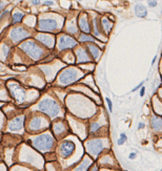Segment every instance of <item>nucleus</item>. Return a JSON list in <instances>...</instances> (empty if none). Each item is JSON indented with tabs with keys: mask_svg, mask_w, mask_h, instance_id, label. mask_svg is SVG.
Instances as JSON below:
<instances>
[{
	"mask_svg": "<svg viewBox=\"0 0 162 171\" xmlns=\"http://www.w3.org/2000/svg\"><path fill=\"white\" fill-rule=\"evenodd\" d=\"M30 142L34 146V148H36L37 150L41 152L52 150V148L54 147L55 144L54 139H53V137L50 133H42V135H38V137L33 138Z\"/></svg>",
	"mask_w": 162,
	"mask_h": 171,
	"instance_id": "1",
	"label": "nucleus"
},
{
	"mask_svg": "<svg viewBox=\"0 0 162 171\" xmlns=\"http://www.w3.org/2000/svg\"><path fill=\"white\" fill-rule=\"evenodd\" d=\"M37 108H38V110L47 114L50 118H57L61 114L60 106L51 98H44L43 100L40 101Z\"/></svg>",
	"mask_w": 162,
	"mask_h": 171,
	"instance_id": "2",
	"label": "nucleus"
},
{
	"mask_svg": "<svg viewBox=\"0 0 162 171\" xmlns=\"http://www.w3.org/2000/svg\"><path fill=\"white\" fill-rule=\"evenodd\" d=\"M80 78V73L75 68H66L59 75V84L66 86Z\"/></svg>",
	"mask_w": 162,
	"mask_h": 171,
	"instance_id": "3",
	"label": "nucleus"
},
{
	"mask_svg": "<svg viewBox=\"0 0 162 171\" xmlns=\"http://www.w3.org/2000/svg\"><path fill=\"white\" fill-rule=\"evenodd\" d=\"M20 49L28 55L34 60H39L41 58L43 50L37 45L34 41H25L20 45Z\"/></svg>",
	"mask_w": 162,
	"mask_h": 171,
	"instance_id": "4",
	"label": "nucleus"
},
{
	"mask_svg": "<svg viewBox=\"0 0 162 171\" xmlns=\"http://www.w3.org/2000/svg\"><path fill=\"white\" fill-rule=\"evenodd\" d=\"M85 148L91 156L96 157L104 150L105 143L101 139H93V140L85 143Z\"/></svg>",
	"mask_w": 162,
	"mask_h": 171,
	"instance_id": "5",
	"label": "nucleus"
},
{
	"mask_svg": "<svg viewBox=\"0 0 162 171\" xmlns=\"http://www.w3.org/2000/svg\"><path fill=\"white\" fill-rule=\"evenodd\" d=\"M28 36H30V32L26 31L25 28H21V26L14 28L10 33V37L14 43H18V42L22 41L23 39L28 38Z\"/></svg>",
	"mask_w": 162,
	"mask_h": 171,
	"instance_id": "6",
	"label": "nucleus"
},
{
	"mask_svg": "<svg viewBox=\"0 0 162 171\" xmlns=\"http://www.w3.org/2000/svg\"><path fill=\"white\" fill-rule=\"evenodd\" d=\"M76 45H77L76 40L70 36H68V35H62V36L59 37V40H58V49L59 50L73 49Z\"/></svg>",
	"mask_w": 162,
	"mask_h": 171,
	"instance_id": "7",
	"label": "nucleus"
},
{
	"mask_svg": "<svg viewBox=\"0 0 162 171\" xmlns=\"http://www.w3.org/2000/svg\"><path fill=\"white\" fill-rule=\"evenodd\" d=\"M38 28L42 32H54L58 28V22L52 18L41 19L39 21Z\"/></svg>",
	"mask_w": 162,
	"mask_h": 171,
	"instance_id": "8",
	"label": "nucleus"
},
{
	"mask_svg": "<svg viewBox=\"0 0 162 171\" xmlns=\"http://www.w3.org/2000/svg\"><path fill=\"white\" fill-rule=\"evenodd\" d=\"M75 151V144L73 142H70V141H64L60 144L59 146V152L60 156L63 159H68L70 157L73 152Z\"/></svg>",
	"mask_w": 162,
	"mask_h": 171,
	"instance_id": "9",
	"label": "nucleus"
},
{
	"mask_svg": "<svg viewBox=\"0 0 162 171\" xmlns=\"http://www.w3.org/2000/svg\"><path fill=\"white\" fill-rule=\"evenodd\" d=\"M10 89H11V92H12V96L14 97V99L17 102L21 103L25 100L26 93L24 92V89H22L17 83H11Z\"/></svg>",
	"mask_w": 162,
	"mask_h": 171,
	"instance_id": "10",
	"label": "nucleus"
},
{
	"mask_svg": "<svg viewBox=\"0 0 162 171\" xmlns=\"http://www.w3.org/2000/svg\"><path fill=\"white\" fill-rule=\"evenodd\" d=\"M44 124H46V121L42 117H34L30 122V128L33 131H36L43 127Z\"/></svg>",
	"mask_w": 162,
	"mask_h": 171,
	"instance_id": "11",
	"label": "nucleus"
},
{
	"mask_svg": "<svg viewBox=\"0 0 162 171\" xmlns=\"http://www.w3.org/2000/svg\"><path fill=\"white\" fill-rule=\"evenodd\" d=\"M23 128V118L18 117L16 119L12 120L9 124V129L10 131H19Z\"/></svg>",
	"mask_w": 162,
	"mask_h": 171,
	"instance_id": "12",
	"label": "nucleus"
},
{
	"mask_svg": "<svg viewBox=\"0 0 162 171\" xmlns=\"http://www.w3.org/2000/svg\"><path fill=\"white\" fill-rule=\"evenodd\" d=\"M36 38L39 42H41L42 44H44L46 46L50 47V49H52V47L54 46V38H53L52 36H50V35L40 34V35H38Z\"/></svg>",
	"mask_w": 162,
	"mask_h": 171,
	"instance_id": "13",
	"label": "nucleus"
},
{
	"mask_svg": "<svg viewBox=\"0 0 162 171\" xmlns=\"http://www.w3.org/2000/svg\"><path fill=\"white\" fill-rule=\"evenodd\" d=\"M76 56H77V61L79 63H85L89 62L91 59H90V56L87 55V52L83 49H78L76 50Z\"/></svg>",
	"mask_w": 162,
	"mask_h": 171,
	"instance_id": "14",
	"label": "nucleus"
},
{
	"mask_svg": "<svg viewBox=\"0 0 162 171\" xmlns=\"http://www.w3.org/2000/svg\"><path fill=\"white\" fill-rule=\"evenodd\" d=\"M79 28H81L82 32L84 33H87L89 34L91 32V28H90V23H89V20H87V17L85 15H82L80 18H79Z\"/></svg>",
	"mask_w": 162,
	"mask_h": 171,
	"instance_id": "15",
	"label": "nucleus"
},
{
	"mask_svg": "<svg viewBox=\"0 0 162 171\" xmlns=\"http://www.w3.org/2000/svg\"><path fill=\"white\" fill-rule=\"evenodd\" d=\"M151 124L155 131H161L162 130V118L158 116H153L151 119Z\"/></svg>",
	"mask_w": 162,
	"mask_h": 171,
	"instance_id": "16",
	"label": "nucleus"
},
{
	"mask_svg": "<svg viewBox=\"0 0 162 171\" xmlns=\"http://www.w3.org/2000/svg\"><path fill=\"white\" fill-rule=\"evenodd\" d=\"M87 49H90V53H91L92 57L95 59V60H98L99 57L101 56V50L98 46H96L95 44H89L87 45Z\"/></svg>",
	"mask_w": 162,
	"mask_h": 171,
	"instance_id": "17",
	"label": "nucleus"
},
{
	"mask_svg": "<svg viewBox=\"0 0 162 171\" xmlns=\"http://www.w3.org/2000/svg\"><path fill=\"white\" fill-rule=\"evenodd\" d=\"M135 14H136L138 17H140V18L147 17V7H145L144 5L141 4V3L137 4L136 6H135Z\"/></svg>",
	"mask_w": 162,
	"mask_h": 171,
	"instance_id": "18",
	"label": "nucleus"
},
{
	"mask_svg": "<svg viewBox=\"0 0 162 171\" xmlns=\"http://www.w3.org/2000/svg\"><path fill=\"white\" fill-rule=\"evenodd\" d=\"M91 164H92L91 160L85 157V159L83 160V162H82L80 165H78L77 168H75V170H87V168L91 166Z\"/></svg>",
	"mask_w": 162,
	"mask_h": 171,
	"instance_id": "19",
	"label": "nucleus"
},
{
	"mask_svg": "<svg viewBox=\"0 0 162 171\" xmlns=\"http://www.w3.org/2000/svg\"><path fill=\"white\" fill-rule=\"evenodd\" d=\"M64 131V125H63L62 122H58L54 125V132L57 135H62V132Z\"/></svg>",
	"mask_w": 162,
	"mask_h": 171,
	"instance_id": "20",
	"label": "nucleus"
},
{
	"mask_svg": "<svg viewBox=\"0 0 162 171\" xmlns=\"http://www.w3.org/2000/svg\"><path fill=\"white\" fill-rule=\"evenodd\" d=\"M101 23H102V26H103V28H104L105 33H107V34L110 33L112 28H113V23L110 22L107 18H103L101 20Z\"/></svg>",
	"mask_w": 162,
	"mask_h": 171,
	"instance_id": "21",
	"label": "nucleus"
},
{
	"mask_svg": "<svg viewBox=\"0 0 162 171\" xmlns=\"http://www.w3.org/2000/svg\"><path fill=\"white\" fill-rule=\"evenodd\" d=\"M23 17H24V14H23V13H21V12L14 13L12 16V23L15 24V23H17V22H20Z\"/></svg>",
	"mask_w": 162,
	"mask_h": 171,
	"instance_id": "22",
	"label": "nucleus"
},
{
	"mask_svg": "<svg viewBox=\"0 0 162 171\" xmlns=\"http://www.w3.org/2000/svg\"><path fill=\"white\" fill-rule=\"evenodd\" d=\"M79 41L80 42H95V39L87 34H81L80 37H79Z\"/></svg>",
	"mask_w": 162,
	"mask_h": 171,
	"instance_id": "23",
	"label": "nucleus"
},
{
	"mask_svg": "<svg viewBox=\"0 0 162 171\" xmlns=\"http://www.w3.org/2000/svg\"><path fill=\"white\" fill-rule=\"evenodd\" d=\"M100 128H101V125L99 124V123L95 122V123H92L91 125V133H96L100 130Z\"/></svg>",
	"mask_w": 162,
	"mask_h": 171,
	"instance_id": "24",
	"label": "nucleus"
},
{
	"mask_svg": "<svg viewBox=\"0 0 162 171\" xmlns=\"http://www.w3.org/2000/svg\"><path fill=\"white\" fill-rule=\"evenodd\" d=\"M126 140H127V137L125 133H121L120 138H119V140H118V145H123Z\"/></svg>",
	"mask_w": 162,
	"mask_h": 171,
	"instance_id": "25",
	"label": "nucleus"
},
{
	"mask_svg": "<svg viewBox=\"0 0 162 171\" xmlns=\"http://www.w3.org/2000/svg\"><path fill=\"white\" fill-rule=\"evenodd\" d=\"M94 33H95V36H100V33L99 31H98V25H97V20L94 19Z\"/></svg>",
	"mask_w": 162,
	"mask_h": 171,
	"instance_id": "26",
	"label": "nucleus"
},
{
	"mask_svg": "<svg viewBox=\"0 0 162 171\" xmlns=\"http://www.w3.org/2000/svg\"><path fill=\"white\" fill-rule=\"evenodd\" d=\"M9 53H10V47L7 45H3V54H4V57H7L9 56Z\"/></svg>",
	"mask_w": 162,
	"mask_h": 171,
	"instance_id": "27",
	"label": "nucleus"
},
{
	"mask_svg": "<svg viewBox=\"0 0 162 171\" xmlns=\"http://www.w3.org/2000/svg\"><path fill=\"white\" fill-rule=\"evenodd\" d=\"M105 101H107V106H108V110L112 111L113 110V104H112V101L110 100L108 98L105 99Z\"/></svg>",
	"mask_w": 162,
	"mask_h": 171,
	"instance_id": "28",
	"label": "nucleus"
},
{
	"mask_svg": "<svg viewBox=\"0 0 162 171\" xmlns=\"http://www.w3.org/2000/svg\"><path fill=\"white\" fill-rule=\"evenodd\" d=\"M143 84H144V81H142V82H141V83H139V84H138V85H137V86H136V87H135V88H134V89H133V90H132V92H136V90H138V89H139V88H141V87L143 86Z\"/></svg>",
	"mask_w": 162,
	"mask_h": 171,
	"instance_id": "29",
	"label": "nucleus"
},
{
	"mask_svg": "<svg viewBox=\"0 0 162 171\" xmlns=\"http://www.w3.org/2000/svg\"><path fill=\"white\" fill-rule=\"evenodd\" d=\"M148 4H150V6L154 7V6H156V5H157V2H156L155 0H148Z\"/></svg>",
	"mask_w": 162,
	"mask_h": 171,
	"instance_id": "30",
	"label": "nucleus"
},
{
	"mask_svg": "<svg viewBox=\"0 0 162 171\" xmlns=\"http://www.w3.org/2000/svg\"><path fill=\"white\" fill-rule=\"evenodd\" d=\"M9 13H10V11H9V10H5L4 12H2V13H1V15H0V20H1L2 18H3L5 15H7V14H9Z\"/></svg>",
	"mask_w": 162,
	"mask_h": 171,
	"instance_id": "31",
	"label": "nucleus"
},
{
	"mask_svg": "<svg viewBox=\"0 0 162 171\" xmlns=\"http://www.w3.org/2000/svg\"><path fill=\"white\" fill-rule=\"evenodd\" d=\"M144 93H145V87L142 86L141 89H140V97H143V96H144Z\"/></svg>",
	"mask_w": 162,
	"mask_h": 171,
	"instance_id": "32",
	"label": "nucleus"
},
{
	"mask_svg": "<svg viewBox=\"0 0 162 171\" xmlns=\"http://www.w3.org/2000/svg\"><path fill=\"white\" fill-rule=\"evenodd\" d=\"M129 160H134V159H136V153H135V152H132V153H129Z\"/></svg>",
	"mask_w": 162,
	"mask_h": 171,
	"instance_id": "33",
	"label": "nucleus"
},
{
	"mask_svg": "<svg viewBox=\"0 0 162 171\" xmlns=\"http://www.w3.org/2000/svg\"><path fill=\"white\" fill-rule=\"evenodd\" d=\"M32 3L34 5H38L40 4V0H32Z\"/></svg>",
	"mask_w": 162,
	"mask_h": 171,
	"instance_id": "34",
	"label": "nucleus"
},
{
	"mask_svg": "<svg viewBox=\"0 0 162 171\" xmlns=\"http://www.w3.org/2000/svg\"><path fill=\"white\" fill-rule=\"evenodd\" d=\"M4 5H5V3L3 1H0V12H1L2 10H3V7H4Z\"/></svg>",
	"mask_w": 162,
	"mask_h": 171,
	"instance_id": "35",
	"label": "nucleus"
},
{
	"mask_svg": "<svg viewBox=\"0 0 162 171\" xmlns=\"http://www.w3.org/2000/svg\"><path fill=\"white\" fill-rule=\"evenodd\" d=\"M54 1H44V5H53Z\"/></svg>",
	"mask_w": 162,
	"mask_h": 171,
	"instance_id": "36",
	"label": "nucleus"
},
{
	"mask_svg": "<svg viewBox=\"0 0 162 171\" xmlns=\"http://www.w3.org/2000/svg\"><path fill=\"white\" fill-rule=\"evenodd\" d=\"M141 128H144V124H143V123H139V125H138V129H141Z\"/></svg>",
	"mask_w": 162,
	"mask_h": 171,
	"instance_id": "37",
	"label": "nucleus"
},
{
	"mask_svg": "<svg viewBox=\"0 0 162 171\" xmlns=\"http://www.w3.org/2000/svg\"><path fill=\"white\" fill-rule=\"evenodd\" d=\"M156 59H157V56H155V57H154V59H153V62H152V64H154L156 62Z\"/></svg>",
	"mask_w": 162,
	"mask_h": 171,
	"instance_id": "38",
	"label": "nucleus"
},
{
	"mask_svg": "<svg viewBox=\"0 0 162 171\" xmlns=\"http://www.w3.org/2000/svg\"><path fill=\"white\" fill-rule=\"evenodd\" d=\"M79 1H81V0H79Z\"/></svg>",
	"mask_w": 162,
	"mask_h": 171,
	"instance_id": "39",
	"label": "nucleus"
}]
</instances>
